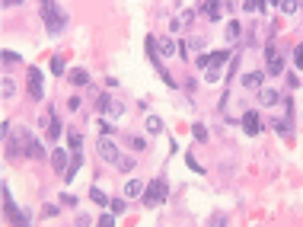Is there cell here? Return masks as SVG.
<instances>
[{"mask_svg":"<svg viewBox=\"0 0 303 227\" xmlns=\"http://www.w3.org/2000/svg\"><path fill=\"white\" fill-rule=\"evenodd\" d=\"M157 48H160V58H176L179 45L172 42V38H157Z\"/></svg>","mask_w":303,"mask_h":227,"instance_id":"obj_14","label":"cell"},{"mask_svg":"<svg viewBox=\"0 0 303 227\" xmlns=\"http://www.w3.org/2000/svg\"><path fill=\"white\" fill-rule=\"evenodd\" d=\"M109 103H112L109 93H99V96H96V112H105V109H109Z\"/></svg>","mask_w":303,"mask_h":227,"instance_id":"obj_30","label":"cell"},{"mask_svg":"<svg viewBox=\"0 0 303 227\" xmlns=\"http://www.w3.org/2000/svg\"><path fill=\"white\" fill-rule=\"evenodd\" d=\"M38 13H42V19H45V29H48V36H58V32H64V26L70 23V16H67V13L58 6V0H42Z\"/></svg>","mask_w":303,"mask_h":227,"instance_id":"obj_2","label":"cell"},{"mask_svg":"<svg viewBox=\"0 0 303 227\" xmlns=\"http://www.w3.org/2000/svg\"><path fill=\"white\" fill-rule=\"evenodd\" d=\"M80 103H83L80 96H70V99H67V109H70V112H77V109H80Z\"/></svg>","mask_w":303,"mask_h":227,"instance_id":"obj_40","label":"cell"},{"mask_svg":"<svg viewBox=\"0 0 303 227\" xmlns=\"http://www.w3.org/2000/svg\"><path fill=\"white\" fill-rule=\"evenodd\" d=\"M185 163H188V166H192V170H195V173H201V163H198V160H195V157H185Z\"/></svg>","mask_w":303,"mask_h":227,"instance_id":"obj_43","label":"cell"},{"mask_svg":"<svg viewBox=\"0 0 303 227\" xmlns=\"http://www.w3.org/2000/svg\"><path fill=\"white\" fill-rule=\"evenodd\" d=\"M239 36H242V26L236 23V19H230V23H227V42H236Z\"/></svg>","mask_w":303,"mask_h":227,"instance_id":"obj_22","label":"cell"},{"mask_svg":"<svg viewBox=\"0 0 303 227\" xmlns=\"http://www.w3.org/2000/svg\"><path fill=\"white\" fill-rule=\"evenodd\" d=\"M58 215V205H45V208H42V218H45V221H48V218H55Z\"/></svg>","mask_w":303,"mask_h":227,"instance_id":"obj_37","label":"cell"},{"mask_svg":"<svg viewBox=\"0 0 303 227\" xmlns=\"http://www.w3.org/2000/svg\"><path fill=\"white\" fill-rule=\"evenodd\" d=\"M61 205H70V208H73V205H77V195H70V192H61Z\"/></svg>","mask_w":303,"mask_h":227,"instance_id":"obj_36","label":"cell"},{"mask_svg":"<svg viewBox=\"0 0 303 227\" xmlns=\"http://www.w3.org/2000/svg\"><path fill=\"white\" fill-rule=\"evenodd\" d=\"M19 61V55H16V51H10V48H6L3 51V64H16Z\"/></svg>","mask_w":303,"mask_h":227,"instance_id":"obj_38","label":"cell"},{"mask_svg":"<svg viewBox=\"0 0 303 227\" xmlns=\"http://www.w3.org/2000/svg\"><path fill=\"white\" fill-rule=\"evenodd\" d=\"M128 144H131L134 151H144V141H140V138H128Z\"/></svg>","mask_w":303,"mask_h":227,"instance_id":"obj_42","label":"cell"},{"mask_svg":"<svg viewBox=\"0 0 303 227\" xmlns=\"http://www.w3.org/2000/svg\"><path fill=\"white\" fill-rule=\"evenodd\" d=\"M80 163H83V151H80V153H70V166H67V173H64V179H67V183H73V176H77Z\"/></svg>","mask_w":303,"mask_h":227,"instance_id":"obj_17","label":"cell"},{"mask_svg":"<svg viewBox=\"0 0 303 227\" xmlns=\"http://www.w3.org/2000/svg\"><path fill=\"white\" fill-rule=\"evenodd\" d=\"M96 128H99V135H112V131H115L109 122H105V118H99V122H96Z\"/></svg>","mask_w":303,"mask_h":227,"instance_id":"obj_33","label":"cell"},{"mask_svg":"<svg viewBox=\"0 0 303 227\" xmlns=\"http://www.w3.org/2000/svg\"><path fill=\"white\" fill-rule=\"evenodd\" d=\"M96 153H99V160H105V163H115L118 160V148L109 141V135H102L96 141Z\"/></svg>","mask_w":303,"mask_h":227,"instance_id":"obj_8","label":"cell"},{"mask_svg":"<svg viewBox=\"0 0 303 227\" xmlns=\"http://www.w3.org/2000/svg\"><path fill=\"white\" fill-rule=\"evenodd\" d=\"M294 64H297V68L303 71V42L297 45V48H294Z\"/></svg>","mask_w":303,"mask_h":227,"instance_id":"obj_34","label":"cell"},{"mask_svg":"<svg viewBox=\"0 0 303 227\" xmlns=\"http://www.w3.org/2000/svg\"><path fill=\"white\" fill-rule=\"evenodd\" d=\"M115 166H118V170H121V173H131V170H134V157H121V153H118V160H115Z\"/></svg>","mask_w":303,"mask_h":227,"instance_id":"obj_25","label":"cell"},{"mask_svg":"<svg viewBox=\"0 0 303 227\" xmlns=\"http://www.w3.org/2000/svg\"><path fill=\"white\" fill-rule=\"evenodd\" d=\"M51 166H55L61 176H64L67 166H70V153H67V151H51Z\"/></svg>","mask_w":303,"mask_h":227,"instance_id":"obj_12","label":"cell"},{"mask_svg":"<svg viewBox=\"0 0 303 227\" xmlns=\"http://www.w3.org/2000/svg\"><path fill=\"white\" fill-rule=\"evenodd\" d=\"M144 189H147V186L140 183V179H131V183H128V189H125V195H128V198H137V195H144Z\"/></svg>","mask_w":303,"mask_h":227,"instance_id":"obj_20","label":"cell"},{"mask_svg":"<svg viewBox=\"0 0 303 227\" xmlns=\"http://www.w3.org/2000/svg\"><path fill=\"white\" fill-rule=\"evenodd\" d=\"M23 0H3V6H19Z\"/></svg>","mask_w":303,"mask_h":227,"instance_id":"obj_45","label":"cell"},{"mask_svg":"<svg viewBox=\"0 0 303 227\" xmlns=\"http://www.w3.org/2000/svg\"><path fill=\"white\" fill-rule=\"evenodd\" d=\"M230 6H233L230 0H204L201 10H204L211 19H224V13H230Z\"/></svg>","mask_w":303,"mask_h":227,"instance_id":"obj_9","label":"cell"},{"mask_svg":"<svg viewBox=\"0 0 303 227\" xmlns=\"http://www.w3.org/2000/svg\"><path fill=\"white\" fill-rule=\"evenodd\" d=\"M262 71H249V74H242V86L246 90H262Z\"/></svg>","mask_w":303,"mask_h":227,"instance_id":"obj_16","label":"cell"},{"mask_svg":"<svg viewBox=\"0 0 303 227\" xmlns=\"http://www.w3.org/2000/svg\"><path fill=\"white\" fill-rule=\"evenodd\" d=\"M67 80H70V83H77V86H86V83H90V74H86L83 68H73L70 74H67Z\"/></svg>","mask_w":303,"mask_h":227,"instance_id":"obj_18","label":"cell"},{"mask_svg":"<svg viewBox=\"0 0 303 227\" xmlns=\"http://www.w3.org/2000/svg\"><path fill=\"white\" fill-rule=\"evenodd\" d=\"M77 224H80V227H90V224H93V218H90V215H80V218H77Z\"/></svg>","mask_w":303,"mask_h":227,"instance_id":"obj_44","label":"cell"},{"mask_svg":"<svg viewBox=\"0 0 303 227\" xmlns=\"http://www.w3.org/2000/svg\"><path fill=\"white\" fill-rule=\"evenodd\" d=\"M109 208L115 211V215H121V211H125V198H112V202H109Z\"/></svg>","mask_w":303,"mask_h":227,"instance_id":"obj_35","label":"cell"},{"mask_svg":"<svg viewBox=\"0 0 303 227\" xmlns=\"http://www.w3.org/2000/svg\"><path fill=\"white\" fill-rule=\"evenodd\" d=\"M227 58H233V51H214V55H198V68H220L227 64Z\"/></svg>","mask_w":303,"mask_h":227,"instance_id":"obj_10","label":"cell"},{"mask_svg":"<svg viewBox=\"0 0 303 227\" xmlns=\"http://www.w3.org/2000/svg\"><path fill=\"white\" fill-rule=\"evenodd\" d=\"M99 224H102V227H112V224H115V211H112V215H99Z\"/></svg>","mask_w":303,"mask_h":227,"instance_id":"obj_39","label":"cell"},{"mask_svg":"<svg viewBox=\"0 0 303 227\" xmlns=\"http://www.w3.org/2000/svg\"><path fill=\"white\" fill-rule=\"evenodd\" d=\"M192 19H195V13L192 10H182L176 19H172V29H185V26H192Z\"/></svg>","mask_w":303,"mask_h":227,"instance_id":"obj_19","label":"cell"},{"mask_svg":"<svg viewBox=\"0 0 303 227\" xmlns=\"http://www.w3.org/2000/svg\"><path fill=\"white\" fill-rule=\"evenodd\" d=\"M90 198H93V202H96V205H99V208H102V205H109V202H112V198H109V195H105V192H102V189H99V186H93V189H90Z\"/></svg>","mask_w":303,"mask_h":227,"instance_id":"obj_23","label":"cell"},{"mask_svg":"<svg viewBox=\"0 0 303 227\" xmlns=\"http://www.w3.org/2000/svg\"><path fill=\"white\" fill-rule=\"evenodd\" d=\"M204 71H207V74H204L207 83H217V80H220V68H204Z\"/></svg>","mask_w":303,"mask_h":227,"instance_id":"obj_32","label":"cell"},{"mask_svg":"<svg viewBox=\"0 0 303 227\" xmlns=\"http://www.w3.org/2000/svg\"><path fill=\"white\" fill-rule=\"evenodd\" d=\"M192 135H195V141H207V128L201 122H195L192 125Z\"/></svg>","mask_w":303,"mask_h":227,"instance_id":"obj_29","label":"cell"},{"mask_svg":"<svg viewBox=\"0 0 303 227\" xmlns=\"http://www.w3.org/2000/svg\"><path fill=\"white\" fill-rule=\"evenodd\" d=\"M268 3H274V6H278V3H281V0H268Z\"/></svg>","mask_w":303,"mask_h":227,"instance_id":"obj_46","label":"cell"},{"mask_svg":"<svg viewBox=\"0 0 303 227\" xmlns=\"http://www.w3.org/2000/svg\"><path fill=\"white\" fill-rule=\"evenodd\" d=\"M265 68H268V74H271V77L284 74V58H281V51L274 48V45H268V48H265Z\"/></svg>","mask_w":303,"mask_h":227,"instance_id":"obj_6","label":"cell"},{"mask_svg":"<svg viewBox=\"0 0 303 227\" xmlns=\"http://www.w3.org/2000/svg\"><path fill=\"white\" fill-rule=\"evenodd\" d=\"M3 141H6V153H10V157H19V153H26V157H32V160L45 157V148L32 138L29 128H16V135L3 138Z\"/></svg>","mask_w":303,"mask_h":227,"instance_id":"obj_1","label":"cell"},{"mask_svg":"<svg viewBox=\"0 0 303 227\" xmlns=\"http://www.w3.org/2000/svg\"><path fill=\"white\" fill-rule=\"evenodd\" d=\"M51 71H55V74H64V61H61V58H51Z\"/></svg>","mask_w":303,"mask_h":227,"instance_id":"obj_41","label":"cell"},{"mask_svg":"<svg viewBox=\"0 0 303 227\" xmlns=\"http://www.w3.org/2000/svg\"><path fill=\"white\" fill-rule=\"evenodd\" d=\"M45 128H48V138H58V135H61V128H64V125H61V118H58V112L51 109V106H48V118H45Z\"/></svg>","mask_w":303,"mask_h":227,"instance_id":"obj_13","label":"cell"},{"mask_svg":"<svg viewBox=\"0 0 303 227\" xmlns=\"http://www.w3.org/2000/svg\"><path fill=\"white\" fill-rule=\"evenodd\" d=\"M265 3H268V0H242V10H246V13H259Z\"/></svg>","mask_w":303,"mask_h":227,"instance_id":"obj_26","label":"cell"},{"mask_svg":"<svg viewBox=\"0 0 303 227\" xmlns=\"http://www.w3.org/2000/svg\"><path fill=\"white\" fill-rule=\"evenodd\" d=\"M259 103H262V106H278V103H281L278 90H271V86H262V90H259Z\"/></svg>","mask_w":303,"mask_h":227,"instance_id":"obj_15","label":"cell"},{"mask_svg":"<svg viewBox=\"0 0 303 227\" xmlns=\"http://www.w3.org/2000/svg\"><path fill=\"white\" fill-rule=\"evenodd\" d=\"M242 131H246V135H259L262 131V118H259V112H242Z\"/></svg>","mask_w":303,"mask_h":227,"instance_id":"obj_11","label":"cell"},{"mask_svg":"<svg viewBox=\"0 0 303 227\" xmlns=\"http://www.w3.org/2000/svg\"><path fill=\"white\" fill-rule=\"evenodd\" d=\"M303 6V0H281V13H297Z\"/></svg>","mask_w":303,"mask_h":227,"instance_id":"obj_27","label":"cell"},{"mask_svg":"<svg viewBox=\"0 0 303 227\" xmlns=\"http://www.w3.org/2000/svg\"><path fill=\"white\" fill-rule=\"evenodd\" d=\"M67 148H70V153H80V151H83V135L70 131V135H67Z\"/></svg>","mask_w":303,"mask_h":227,"instance_id":"obj_21","label":"cell"},{"mask_svg":"<svg viewBox=\"0 0 303 227\" xmlns=\"http://www.w3.org/2000/svg\"><path fill=\"white\" fill-rule=\"evenodd\" d=\"M3 211H6V218H10L13 224H29L32 218H29V211H19V205L13 202V195H10V189L3 186Z\"/></svg>","mask_w":303,"mask_h":227,"instance_id":"obj_4","label":"cell"},{"mask_svg":"<svg viewBox=\"0 0 303 227\" xmlns=\"http://www.w3.org/2000/svg\"><path fill=\"white\" fill-rule=\"evenodd\" d=\"M105 115H112V118L125 115V106H121V103H115V99H112V103H109V109H105Z\"/></svg>","mask_w":303,"mask_h":227,"instance_id":"obj_31","label":"cell"},{"mask_svg":"<svg viewBox=\"0 0 303 227\" xmlns=\"http://www.w3.org/2000/svg\"><path fill=\"white\" fill-rule=\"evenodd\" d=\"M0 93H3V99H10L13 93H16V83H13L10 77H3V83H0Z\"/></svg>","mask_w":303,"mask_h":227,"instance_id":"obj_28","label":"cell"},{"mask_svg":"<svg viewBox=\"0 0 303 227\" xmlns=\"http://www.w3.org/2000/svg\"><path fill=\"white\" fill-rule=\"evenodd\" d=\"M144 128L150 131V135H160V131H163V122H160V115H147Z\"/></svg>","mask_w":303,"mask_h":227,"instance_id":"obj_24","label":"cell"},{"mask_svg":"<svg viewBox=\"0 0 303 227\" xmlns=\"http://www.w3.org/2000/svg\"><path fill=\"white\" fill-rule=\"evenodd\" d=\"M166 192H169V183H166V176H157V179H150V186L144 189V205L147 208H160V205L166 202Z\"/></svg>","mask_w":303,"mask_h":227,"instance_id":"obj_3","label":"cell"},{"mask_svg":"<svg viewBox=\"0 0 303 227\" xmlns=\"http://www.w3.org/2000/svg\"><path fill=\"white\" fill-rule=\"evenodd\" d=\"M284 109H287V112H284V118H274L271 128L278 131L284 141H291V138H294V135H291V125H294V103H291V99H284Z\"/></svg>","mask_w":303,"mask_h":227,"instance_id":"obj_5","label":"cell"},{"mask_svg":"<svg viewBox=\"0 0 303 227\" xmlns=\"http://www.w3.org/2000/svg\"><path fill=\"white\" fill-rule=\"evenodd\" d=\"M29 96L35 99V103H42L45 99V77L38 68H29Z\"/></svg>","mask_w":303,"mask_h":227,"instance_id":"obj_7","label":"cell"}]
</instances>
